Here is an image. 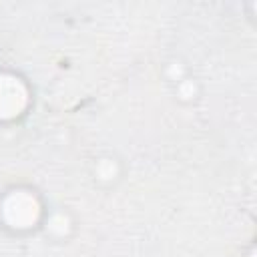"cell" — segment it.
<instances>
[{
    "label": "cell",
    "instance_id": "6da1fadb",
    "mask_svg": "<svg viewBox=\"0 0 257 257\" xmlns=\"http://www.w3.org/2000/svg\"><path fill=\"white\" fill-rule=\"evenodd\" d=\"M92 177L98 185H112L122 179V161L114 155H100L92 161Z\"/></svg>",
    "mask_w": 257,
    "mask_h": 257
}]
</instances>
